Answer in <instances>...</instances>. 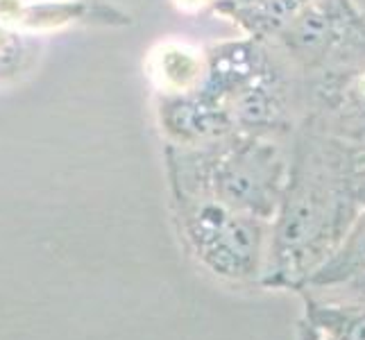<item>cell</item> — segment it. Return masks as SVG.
<instances>
[{"label":"cell","instance_id":"obj_3","mask_svg":"<svg viewBox=\"0 0 365 340\" xmlns=\"http://www.w3.org/2000/svg\"><path fill=\"white\" fill-rule=\"evenodd\" d=\"M182 241L207 272L230 284H261L270 222L205 195L173 193Z\"/></svg>","mask_w":365,"mask_h":340},{"label":"cell","instance_id":"obj_7","mask_svg":"<svg viewBox=\"0 0 365 340\" xmlns=\"http://www.w3.org/2000/svg\"><path fill=\"white\" fill-rule=\"evenodd\" d=\"M159 125L170 145L200 148L234 132L227 107L200 89L163 93Z\"/></svg>","mask_w":365,"mask_h":340},{"label":"cell","instance_id":"obj_12","mask_svg":"<svg viewBox=\"0 0 365 340\" xmlns=\"http://www.w3.org/2000/svg\"><path fill=\"white\" fill-rule=\"evenodd\" d=\"M299 340H327V338L320 336L307 320H302V324H299Z\"/></svg>","mask_w":365,"mask_h":340},{"label":"cell","instance_id":"obj_8","mask_svg":"<svg viewBox=\"0 0 365 340\" xmlns=\"http://www.w3.org/2000/svg\"><path fill=\"white\" fill-rule=\"evenodd\" d=\"M304 320L327 340H365V299L302 291Z\"/></svg>","mask_w":365,"mask_h":340},{"label":"cell","instance_id":"obj_13","mask_svg":"<svg viewBox=\"0 0 365 340\" xmlns=\"http://www.w3.org/2000/svg\"><path fill=\"white\" fill-rule=\"evenodd\" d=\"M11 34H14V32H11V30L7 28V25H5L3 21H0V50H3V48H5V46L9 43Z\"/></svg>","mask_w":365,"mask_h":340},{"label":"cell","instance_id":"obj_9","mask_svg":"<svg viewBox=\"0 0 365 340\" xmlns=\"http://www.w3.org/2000/svg\"><path fill=\"white\" fill-rule=\"evenodd\" d=\"M365 272V209L351 220L341 243L313 272L302 291H331ZM299 291V293H302Z\"/></svg>","mask_w":365,"mask_h":340},{"label":"cell","instance_id":"obj_5","mask_svg":"<svg viewBox=\"0 0 365 340\" xmlns=\"http://www.w3.org/2000/svg\"><path fill=\"white\" fill-rule=\"evenodd\" d=\"M307 116L349 143L365 141V64L302 78Z\"/></svg>","mask_w":365,"mask_h":340},{"label":"cell","instance_id":"obj_6","mask_svg":"<svg viewBox=\"0 0 365 340\" xmlns=\"http://www.w3.org/2000/svg\"><path fill=\"white\" fill-rule=\"evenodd\" d=\"M288 71L272 57L261 75L227 100L234 132L277 138L293 132V98L299 93Z\"/></svg>","mask_w":365,"mask_h":340},{"label":"cell","instance_id":"obj_11","mask_svg":"<svg viewBox=\"0 0 365 340\" xmlns=\"http://www.w3.org/2000/svg\"><path fill=\"white\" fill-rule=\"evenodd\" d=\"M331 295H341V297H359L365 299V272L354 277V279L345 282L343 286L331 288Z\"/></svg>","mask_w":365,"mask_h":340},{"label":"cell","instance_id":"obj_2","mask_svg":"<svg viewBox=\"0 0 365 340\" xmlns=\"http://www.w3.org/2000/svg\"><path fill=\"white\" fill-rule=\"evenodd\" d=\"M173 193L205 195L272 222L288 180V153L270 136L232 132L200 148L168 145Z\"/></svg>","mask_w":365,"mask_h":340},{"label":"cell","instance_id":"obj_10","mask_svg":"<svg viewBox=\"0 0 365 340\" xmlns=\"http://www.w3.org/2000/svg\"><path fill=\"white\" fill-rule=\"evenodd\" d=\"M347 170H349V182L356 202L361 205V209H365V141L363 143L347 141Z\"/></svg>","mask_w":365,"mask_h":340},{"label":"cell","instance_id":"obj_4","mask_svg":"<svg viewBox=\"0 0 365 340\" xmlns=\"http://www.w3.org/2000/svg\"><path fill=\"white\" fill-rule=\"evenodd\" d=\"M270 39L302 78L365 64V11L354 0H309Z\"/></svg>","mask_w":365,"mask_h":340},{"label":"cell","instance_id":"obj_1","mask_svg":"<svg viewBox=\"0 0 365 340\" xmlns=\"http://www.w3.org/2000/svg\"><path fill=\"white\" fill-rule=\"evenodd\" d=\"M347 170V141L304 116L288 153V180L270 222L261 284L302 291L361 213Z\"/></svg>","mask_w":365,"mask_h":340}]
</instances>
